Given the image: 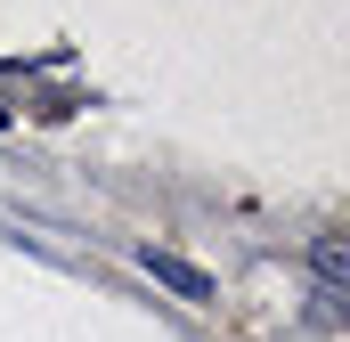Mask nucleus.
I'll return each instance as SVG.
<instances>
[{
    "mask_svg": "<svg viewBox=\"0 0 350 342\" xmlns=\"http://www.w3.org/2000/svg\"><path fill=\"white\" fill-rule=\"evenodd\" d=\"M139 269H147L155 285H172L179 302H212V277H204L196 261H179V253H155V245H147V253H139Z\"/></svg>",
    "mask_w": 350,
    "mask_h": 342,
    "instance_id": "nucleus-1",
    "label": "nucleus"
},
{
    "mask_svg": "<svg viewBox=\"0 0 350 342\" xmlns=\"http://www.w3.org/2000/svg\"><path fill=\"white\" fill-rule=\"evenodd\" d=\"M318 277H326V293H342V277H350V261H342V237H318Z\"/></svg>",
    "mask_w": 350,
    "mask_h": 342,
    "instance_id": "nucleus-2",
    "label": "nucleus"
}]
</instances>
